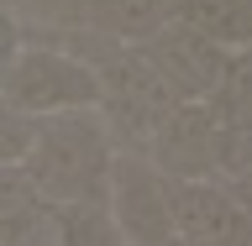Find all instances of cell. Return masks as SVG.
<instances>
[{
  "label": "cell",
  "instance_id": "1",
  "mask_svg": "<svg viewBox=\"0 0 252 246\" xmlns=\"http://www.w3.org/2000/svg\"><path fill=\"white\" fill-rule=\"evenodd\" d=\"M110 163H116V141L100 110H68V115L37 121L21 173L42 204H74V199H105Z\"/></svg>",
  "mask_w": 252,
  "mask_h": 246
},
{
  "label": "cell",
  "instance_id": "2",
  "mask_svg": "<svg viewBox=\"0 0 252 246\" xmlns=\"http://www.w3.org/2000/svg\"><path fill=\"white\" fill-rule=\"evenodd\" d=\"M100 84V121H105L116 152H147L153 131L173 115V89L158 79V68L142 58L137 47H105L90 63Z\"/></svg>",
  "mask_w": 252,
  "mask_h": 246
},
{
  "label": "cell",
  "instance_id": "3",
  "mask_svg": "<svg viewBox=\"0 0 252 246\" xmlns=\"http://www.w3.org/2000/svg\"><path fill=\"white\" fill-rule=\"evenodd\" d=\"M0 105H11L27 121H47V115H68V110H94L100 84H94V68L84 58H74L53 42L21 37V53L0 79Z\"/></svg>",
  "mask_w": 252,
  "mask_h": 246
},
{
  "label": "cell",
  "instance_id": "4",
  "mask_svg": "<svg viewBox=\"0 0 252 246\" xmlns=\"http://www.w3.org/2000/svg\"><path fill=\"white\" fill-rule=\"evenodd\" d=\"M236 141L242 137H231V126L216 115L210 100H189V105H173V115L153 131L142 157L168 184H205V178H226Z\"/></svg>",
  "mask_w": 252,
  "mask_h": 246
},
{
  "label": "cell",
  "instance_id": "5",
  "mask_svg": "<svg viewBox=\"0 0 252 246\" xmlns=\"http://www.w3.org/2000/svg\"><path fill=\"white\" fill-rule=\"evenodd\" d=\"M110 220L126 246H168L173 241V210H168V178L142 152H116L105 184Z\"/></svg>",
  "mask_w": 252,
  "mask_h": 246
},
{
  "label": "cell",
  "instance_id": "6",
  "mask_svg": "<svg viewBox=\"0 0 252 246\" xmlns=\"http://www.w3.org/2000/svg\"><path fill=\"white\" fill-rule=\"evenodd\" d=\"M173 236L194 246H252V215L236 204V194L220 178L205 184H168Z\"/></svg>",
  "mask_w": 252,
  "mask_h": 246
},
{
  "label": "cell",
  "instance_id": "7",
  "mask_svg": "<svg viewBox=\"0 0 252 246\" xmlns=\"http://www.w3.org/2000/svg\"><path fill=\"white\" fill-rule=\"evenodd\" d=\"M137 53L158 68V79L173 89V100H179V105H189V100H210V94L220 89L226 58H231L226 47L205 42V37H194V31H179V27L153 31Z\"/></svg>",
  "mask_w": 252,
  "mask_h": 246
},
{
  "label": "cell",
  "instance_id": "8",
  "mask_svg": "<svg viewBox=\"0 0 252 246\" xmlns=\"http://www.w3.org/2000/svg\"><path fill=\"white\" fill-rule=\"evenodd\" d=\"M47 236H53V246H126L105 199L47 204Z\"/></svg>",
  "mask_w": 252,
  "mask_h": 246
},
{
  "label": "cell",
  "instance_id": "9",
  "mask_svg": "<svg viewBox=\"0 0 252 246\" xmlns=\"http://www.w3.org/2000/svg\"><path fill=\"white\" fill-rule=\"evenodd\" d=\"M210 105L231 126V137L252 141V47H236L226 58V74H220V89L210 94Z\"/></svg>",
  "mask_w": 252,
  "mask_h": 246
},
{
  "label": "cell",
  "instance_id": "10",
  "mask_svg": "<svg viewBox=\"0 0 252 246\" xmlns=\"http://www.w3.org/2000/svg\"><path fill=\"white\" fill-rule=\"evenodd\" d=\"M32 131H37V121L16 115L11 105H0V168H21V157L32 147Z\"/></svg>",
  "mask_w": 252,
  "mask_h": 246
},
{
  "label": "cell",
  "instance_id": "11",
  "mask_svg": "<svg viewBox=\"0 0 252 246\" xmlns=\"http://www.w3.org/2000/svg\"><path fill=\"white\" fill-rule=\"evenodd\" d=\"M220 184L236 194V204L252 215V141H236V152H231V163H226V178Z\"/></svg>",
  "mask_w": 252,
  "mask_h": 246
},
{
  "label": "cell",
  "instance_id": "12",
  "mask_svg": "<svg viewBox=\"0 0 252 246\" xmlns=\"http://www.w3.org/2000/svg\"><path fill=\"white\" fill-rule=\"evenodd\" d=\"M16 53H21V21H16V11H0V79L16 63Z\"/></svg>",
  "mask_w": 252,
  "mask_h": 246
},
{
  "label": "cell",
  "instance_id": "13",
  "mask_svg": "<svg viewBox=\"0 0 252 246\" xmlns=\"http://www.w3.org/2000/svg\"><path fill=\"white\" fill-rule=\"evenodd\" d=\"M168 246H194V241H184V236H173V241H168Z\"/></svg>",
  "mask_w": 252,
  "mask_h": 246
},
{
  "label": "cell",
  "instance_id": "14",
  "mask_svg": "<svg viewBox=\"0 0 252 246\" xmlns=\"http://www.w3.org/2000/svg\"><path fill=\"white\" fill-rule=\"evenodd\" d=\"M0 11H16V0H0Z\"/></svg>",
  "mask_w": 252,
  "mask_h": 246
},
{
  "label": "cell",
  "instance_id": "15",
  "mask_svg": "<svg viewBox=\"0 0 252 246\" xmlns=\"http://www.w3.org/2000/svg\"><path fill=\"white\" fill-rule=\"evenodd\" d=\"M21 5H27V0H16V11H21Z\"/></svg>",
  "mask_w": 252,
  "mask_h": 246
}]
</instances>
